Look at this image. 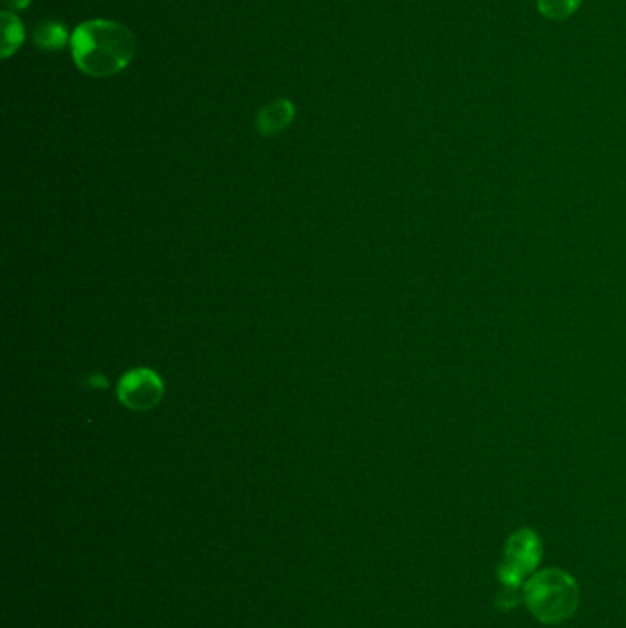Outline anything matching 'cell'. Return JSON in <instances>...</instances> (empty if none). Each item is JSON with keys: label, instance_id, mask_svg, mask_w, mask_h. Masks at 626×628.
Listing matches in <instances>:
<instances>
[{"label": "cell", "instance_id": "9", "mask_svg": "<svg viewBox=\"0 0 626 628\" xmlns=\"http://www.w3.org/2000/svg\"><path fill=\"white\" fill-rule=\"evenodd\" d=\"M4 2L12 10H26L32 4V0H4Z\"/></svg>", "mask_w": 626, "mask_h": 628}, {"label": "cell", "instance_id": "1", "mask_svg": "<svg viewBox=\"0 0 626 628\" xmlns=\"http://www.w3.org/2000/svg\"><path fill=\"white\" fill-rule=\"evenodd\" d=\"M70 50L76 67L89 78H111L135 59L133 32L109 19H90L72 32Z\"/></svg>", "mask_w": 626, "mask_h": 628}, {"label": "cell", "instance_id": "5", "mask_svg": "<svg viewBox=\"0 0 626 628\" xmlns=\"http://www.w3.org/2000/svg\"><path fill=\"white\" fill-rule=\"evenodd\" d=\"M296 116V109L291 100L280 98L270 101L258 114V129L261 135L270 136L281 133L291 125Z\"/></svg>", "mask_w": 626, "mask_h": 628}, {"label": "cell", "instance_id": "4", "mask_svg": "<svg viewBox=\"0 0 626 628\" xmlns=\"http://www.w3.org/2000/svg\"><path fill=\"white\" fill-rule=\"evenodd\" d=\"M164 395V382L157 373L147 368L129 371L118 384V399L123 406L142 412L157 406Z\"/></svg>", "mask_w": 626, "mask_h": 628}, {"label": "cell", "instance_id": "8", "mask_svg": "<svg viewBox=\"0 0 626 628\" xmlns=\"http://www.w3.org/2000/svg\"><path fill=\"white\" fill-rule=\"evenodd\" d=\"M582 0H537L538 12L549 21H564L581 8Z\"/></svg>", "mask_w": 626, "mask_h": 628}, {"label": "cell", "instance_id": "6", "mask_svg": "<svg viewBox=\"0 0 626 628\" xmlns=\"http://www.w3.org/2000/svg\"><path fill=\"white\" fill-rule=\"evenodd\" d=\"M32 39L37 48L45 52H56L70 45L72 34L68 32L67 26L59 21H43L35 26Z\"/></svg>", "mask_w": 626, "mask_h": 628}, {"label": "cell", "instance_id": "2", "mask_svg": "<svg viewBox=\"0 0 626 628\" xmlns=\"http://www.w3.org/2000/svg\"><path fill=\"white\" fill-rule=\"evenodd\" d=\"M522 599L538 621L559 625L575 614L579 606V588L568 573L544 570L527 581Z\"/></svg>", "mask_w": 626, "mask_h": 628}, {"label": "cell", "instance_id": "3", "mask_svg": "<svg viewBox=\"0 0 626 628\" xmlns=\"http://www.w3.org/2000/svg\"><path fill=\"white\" fill-rule=\"evenodd\" d=\"M542 544L533 529H518L505 544L504 557L498 566V579L504 586L520 588L527 575L540 562Z\"/></svg>", "mask_w": 626, "mask_h": 628}, {"label": "cell", "instance_id": "7", "mask_svg": "<svg viewBox=\"0 0 626 628\" xmlns=\"http://www.w3.org/2000/svg\"><path fill=\"white\" fill-rule=\"evenodd\" d=\"M0 24H2V43H0L2 50L0 52L4 59H10L24 45L26 28L23 21L10 10L0 13Z\"/></svg>", "mask_w": 626, "mask_h": 628}]
</instances>
